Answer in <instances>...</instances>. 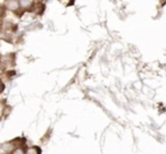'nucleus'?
<instances>
[{"mask_svg": "<svg viewBox=\"0 0 166 154\" xmlns=\"http://www.w3.org/2000/svg\"><path fill=\"white\" fill-rule=\"evenodd\" d=\"M17 6H18V4H17V1H16V0H11L9 4H8V7H9L10 9H16V8H17Z\"/></svg>", "mask_w": 166, "mask_h": 154, "instance_id": "obj_1", "label": "nucleus"}, {"mask_svg": "<svg viewBox=\"0 0 166 154\" xmlns=\"http://www.w3.org/2000/svg\"><path fill=\"white\" fill-rule=\"evenodd\" d=\"M22 1H23L24 6H28V5H30V1H31V0H22Z\"/></svg>", "mask_w": 166, "mask_h": 154, "instance_id": "obj_2", "label": "nucleus"}, {"mask_svg": "<svg viewBox=\"0 0 166 154\" xmlns=\"http://www.w3.org/2000/svg\"><path fill=\"white\" fill-rule=\"evenodd\" d=\"M14 154H23V152H22L21 149H18V151H16V152H15Z\"/></svg>", "mask_w": 166, "mask_h": 154, "instance_id": "obj_3", "label": "nucleus"}]
</instances>
